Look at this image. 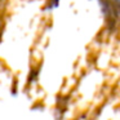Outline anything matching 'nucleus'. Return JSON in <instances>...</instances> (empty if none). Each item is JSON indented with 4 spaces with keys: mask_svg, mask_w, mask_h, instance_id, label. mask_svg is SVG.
Segmentation results:
<instances>
[{
    "mask_svg": "<svg viewBox=\"0 0 120 120\" xmlns=\"http://www.w3.org/2000/svg\"><path fill=\"white\" fill-rule=\"evenodd\" d=\"M45 0H4L0 16V66L25 90L45 25Z\"/></svg>",
    "mask_w": 120,
    "mask_h": 120,
    "instance_id": "f257e3e1",
    "label": "nucleus"
},
{
    "mask_svg": "<svg viewBox=\"0 0 120 120\" xmlns=\"http://www.w3.org/2000/svg\"><path fill=\"white\" fill-rule=\"evenodd\" d=\"M103 27L109 31L120 30V0H96Z\"/></svg>",
    "mask_w": 120,
    "mask_h": 120,
    "instance_id": "f03ea898",
    "label": "nucleus"
}]
</instances>
